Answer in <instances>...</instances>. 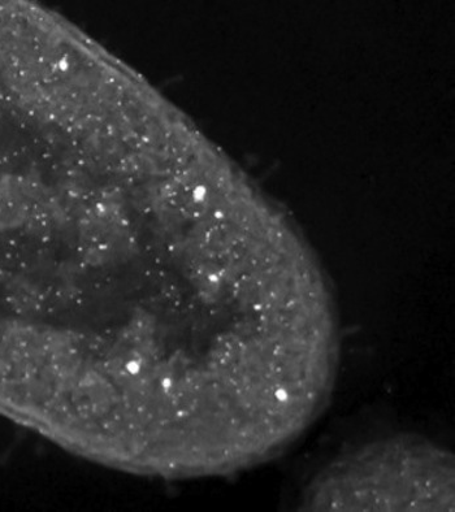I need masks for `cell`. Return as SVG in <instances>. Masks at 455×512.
<instances>
[{
    "instance_id": "1",
    "label": "cell",
    "mask_w": 455,
    "mask_h": 512,
    "mask_svg": "<svg viewBox=\"0 0 455 512\" xmlns=\"http://www.w3.org/2000/svg\"><path fill=\"white\" fill-rule=\"evenodd\" d=\"M303 511L454 512L455 457L402 433L337 455L312 477Z\"/></svg>"
}]
</instances>
